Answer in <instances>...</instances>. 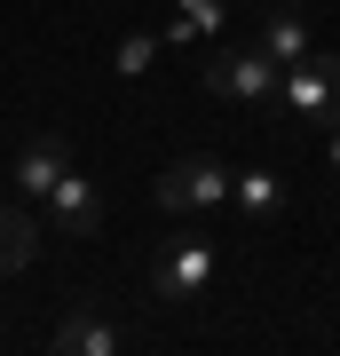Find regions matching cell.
Returning <instances> with one entry per match:
<instances>
[{"instance_id": "6da1fadb", "label": "cell", "mask_w": 340, "mask_h": 356, "mask_svg": "<svg viewBox=\"0 0 340 356\" xmlns=\"http://www.w3.org/2000/svg\"><path fill=\"white\" fill-rule=\"evenodd\" d=\"M277 111L309 119V127H340V56H301V64H285L277 79Z\"/></svg>"}, {"instance_id": "3957f363", "label": "cell", "mask_w": 340, "mask_h": 356, "mask_svg": "<svg viewBox=\"0 0 340 356\" xmlns=\"http://www.w3.org/2000/svg\"><path fill=\"white\" fill-rule=\"evenodd\" d=\"M277 79H285V64H277L269 48H253V40L206 56V88L229 95V103H277Z\"/></svg>"}, {"instance_id": "8fae6325", "label": "cell", "mask_w": 340, "mask_h": 356, "mask_svg": "<svg viewBox=\"0 0 340 356\" xmlns=\"http://www.w3.org/2000/svg\"><path fill=\"white\" fill-rule=\"evenodd\" d=\"M159 48H166L159 32H127L119 48H111V72H119V79H143V72L159 64Z\"/></svg>"}, {"instance_id": "7a4b0ae2", "label": "cell", "mask_w": 340, "mask_h": 356, "mask_svg": "<svg viewBox=\"0 0 340 356\" xmlns=\"http://www.w3.org/2000/svg\"><path fill=\"white\" fill-rule=\"evenodd\" d=\"M151 293L166 309H190L214 293V238H166L159 261H151Z\"/></svg>"}, {"instance_id": "8992f818", "label": "cell", "mask_w": 340, "mask_h": 356, "mask_svg": "<svg viewBox=\"0 0 340 356\" xmlns=\"http://www.w3.org/2000/svg\"><path fill=\"white\" fill-rule=\"evenodd\" d=\"M56 348H63V356H119L127 332L103 317L95 301H72V309H63V325H56Z\"/></svg>"}, {"instance_id": "9c48e42d", "label": "cell", "mask_w": 340, "mask_h": 356, "mask_svg": "<svg viewBox=\"0 0 340 356\" xmlns=\"http://www.w3.org/2000/svg\"><path fill=\"white\" fill-rule=\"evenodd\" d=\"M229 206H238L245 222H285L293 191H285V175H269V166H253V175H238V182H229Z\"/></svg>"}, {"instance_id": "5b68a950", "label": "cell", "mask_w": 340, "mask_h": 356, "mask_svg": "<svg viewBox=\"0 0 340 356\" xmlns=\"http://www.w3.org/2000/svg\"><path fill=\"white\" fill-rule=\"evenodd\" d=\"M40 206H48V222L63 229V238H95V229H103V191L79 175V166H72V175H63Z\"/></svg>"}, {"instance_id": "7c38bea8", "label": "cell", "mask_w": 340, "mask_h": 356, "mask_svg": "<svg viewBox=\"0 0 340 356\" xmlns=\"http://www.w3.org/2000/svg\"><path fill=\"white\" fill-rule=\"evenodd\" d=\"M325 159H332V175H340V127H332V143H325Z\"/></svg>"}, {"instance_id": "277c9868", "label": "cell", "mask_w": 340, "mask_h": 356, "mask_svg": "<svg viewBox=\"0 0 340 356\" xmlns=\"http://www.w3.org/2000/svg\"><path fill=\"white\" fill-rule=\"evenodd\" d=\"M229 182H238V175H229V166L222 159H175V166H166V175H159V206H166V214H222V206H229Z\"/></svg>"}, {"instance_id": "52a82bcc", "label": "cell", "mask_w": 340, "mask_h": 356, "mask_svg": "<svg viewBox=\"0 0 340 356\" xmlns=\"http://www.w3.org/2000/svg\"><path fill=\"white\" fill-rule=\"evenodd\" d=\"M253 48H269L277 64H301V56H316V32H309V16L301 8H269V16H253Z\"/></svg>"}, {"instance_id": "ba28073f", "label": "cell", "mask_w": 340, "mask_h": 356, "mask_svg": "<svg viewBox=\"0 0 340 356\" xmlns=\"http://www.w3.org/2000/svg\"><path fill=\"white\" fill-rule=\"evenodd\" d=\"M63 175H72V151H63V135H32L24 151H16V191H24V198H48Z\"/></svg>"}, {"instance_id": "4fadbf2b", "label": "cell", "mask_w": 340, "mask_h": 356, "mask_svg": "<svg viewBox=\"0 0 340 356\" xmlns=\"http://www.w3.org/2000/svg\"><path fill=\"white\" fill-rule=\"evenodd\" d=\"M285 8H309V0H285Z\"/></svg>"}, {"instance_id": "30bf717a", "label": "cell", "mask_w": 340, "mask_h": 356, "mask_svg": "<svg viewBox=\"0 0 340 356\" xmlns=\"http://www.w3.org/2000/svg\"><path fill=\"white\" fill-rule=\"evenodd\" d=\"M40 254V222L24 206H0V277H16V269H32Z\"/></svg>"}]
</instances>
